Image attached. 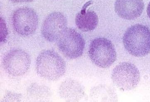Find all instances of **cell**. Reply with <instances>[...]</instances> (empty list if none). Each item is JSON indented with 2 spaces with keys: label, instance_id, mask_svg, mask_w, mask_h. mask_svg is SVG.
Here are the masks:
<instances>
[{
  "label": "cell",
  "instance_id": "6da1fadb",
  "mask_svg": "<svg viewBox=\"0 0 150 102\" xmlns=\"http://www.w3.org/2000/svg\"><path fill=\"white\" fill-rule=\"evenodd\" d=\"M124 46L129 53L142 57L150 52V30L143 25H134L126 31L123 37Z\"/></svg>",
  "mask_w": 150,
  "mask_h": 102
},
{
  "label": "cell",
  "instance_id": "8fae6325",
  "mask_svg": "<svg viewBox=\"0 0 150 102\" xmlns=\"http://www.w3.org/2000/svg\"><path fill=\"white\" fill-rule=\"evenodd\" d=\"M76 23L81 30L89 32L96 27L98 23V18L94 12L87 11L85 7L76 15Z\"/></svg>",
  "mask_w": 150,
  "mask_h": 102
},
{
  "label": "cell",
  "instance_id": "52a82bcc",
  "mask_svg": "<svg viewBox=\"0 0 150 102\" xmlns=\"http://www.w3.org/2000/svg\"><path fill=\"white\" fill-rule=\"evenodd\" d=\"M14 28L20 35L28 36L33 33L38 23V16L31 8H23L17 10L13 14Z\"/></svg>",
  "mask_w": 150,
  "mask_h": 102
},
{
  "label": "cell",
  "instance_id": "7c38bea8",
  "mask_svg": "<svg viewBox=\"0 0 150 102\" xmlns=\"http://www.w3.org/2000/svg\"><path fill=\"white\" fill-rule=\"evenodd\" d=\"M28 94L30 98L34 101H45L50 98L51 92L46 86L34 83L28 89Z\"/></svg>",
  "mask_w": 150,
  "mask_h": 102
},
{
  "label": "cell",
  "instance_id": "4fadbf2b",
  "mask_svg": "<svg viewBox=\"0 0 150 102\" xmlns=\"http://www.w3.org/2000/svg\"><path fill=\"white\" fill-rule=\"evenodd\" d=\"M21 96L19 94L13 93H9L7 94L5 96L4 101H21Z\"/></svg>",
  "mask_w": 150,
  "mask_h": 102
},
{
  "label": "cell",
  "instance_id": "7a4b0ae2",
  "mask_svg": "<svg viewBox=\"0 0 150 102\" xmlns=\"http://www.w3.org/2000/svg\"><path fill=\"white\" fill-rule=\"evenodd\" d=\"M36 68L37 73L42 77L49 80L55 81L64 75L66 64L57 53L47 50L38 56Z\"/></svg>",
  "mask_w": 150,
  "mask_h": 102
},
{
  "label": "cell",
  "instance_id": "277c9868",
  "mask_svg": "<svg viewBox=\"0 0 150 102\" xmlns=\"http://www.w3.org/2000/svg\"><path fill=\"white\" fill-rule=\"evenodd\" d=\"M114 83L123 91L133 89L140 79V74L135 65L131 63H121L114 69L112 74Z\"/></svg>",
  "mask_w": 150,
  "mask_h": 102
},
{
  "label": "cell",
  "instance_id": "9a60e30c",
  "mask_svg": "<svg viewBox=\"0 0 150 102\" xmlns=\"http://www.w3.org/2000/svg\"><path fill=\"white\" fill-rule=\"evenodd\" d=\"M147 13L148 16L150 18V2L148 5L147 9Z\"/></svg>",
  "mask_w": 150,
  "mask_h": 102
},
{
  "label": "cell",
  "instance_id": "ba28073f",
  "mask_svg": "<svg viewBox=\"0 0 150 102\" xmlns=\"http://www.w3.org/2000/svg\"><path fill=\"white\" fill-rule=\"evenodd\" d=\"M67 18L62 14L59 12L52 13L44 21L42 35L49 42L58 40L67 28Z\"/></svg>",
  "mask_w": 150,
  "mask_h": 102
},
{
  "label": "cell",
  "instance_id": "9c48e42d",
  "mask_svg": "<svg viewBox=\"0 0 150 102\" xmlns=\"http://www.w3.org/2000/svg\"><path fill=\"white\" fill-rule=\"evenodd\" d=\"M144 8L143 0H116L115 11L119 16L127 20H133L140 16Z\"/></svg>",
  "mask_w": 150,
  "mask_h": 102
},
{
  "label": "cell",
  "instance_id": "5b68a950",
  "mask_svg": "<svg viewBox=\"0 0 150 102\" xmlns=\"http://www.w3.org/2000/svg\"><path fill=\"white\" fill-rule=\"evenodd\" d=\"M85 42L82 36L74 29L67 28L59 39L58 46L63 55L70 59L82 55Z\"/></svg>",
  "mask_w": 150,
  "mask_h": 102
},
{
  "label": "cell",
  "instance_id": "5bb4252c",
  "mask_svg": "<svg viewBox=\"0 0 150 102\" xmlns=\"http://www.w3.org/2000/svg\"><path fill=\"white\" fill-rule=\"evenodd\" d=\"M14 3H18L23 2H30L33 0H10Z\"/></svg>",
  "mask_w": 150,
  "mask_h": 102
},
{
  "label": "cell",
  "instance_id": "8992f818",
  "mask_svg": "<svg viewBox=\"0 0 150 102\" xmlns=\"http://www.w3.org/2000/svg\"><path fill=\"white\" fill-rule=\"evenodd\" d=\"M4 69L11 75L18 77L24 75L30 65L29 55L23 50L14 49L6 54L3 60Z\"/></svg>",
  "mask_w": 150,
  "mask_h": 102
},
{
  "label": "cell",
  "instance_id": "30bf717a",
  "mask_svg": "<svg viewBox=\"0 0 150 102\" xmlns=\"http://www.w3.org/2000/svg\"><path fill=\"white\" fill-rule=\"evenodd\" d=\"M81 86L76 81L67 80L63 82L59 88L61 97L67 101H76L83 95Z\"/></svg>",
  "mask_w": 150,
  "mask_h": 102
},
{
  "label": "cell",
  "instance_id": "3957f363",
  "mask_svg": "<svg viewBox=\"0 0 150 102\" xmlns=\"http://www.w3.org/2000/svg\"><path fill=\"white\" fill-rule=\"evenodd\" d=\"M88 53L92 62L100 68L110 67L116 60L115 49L106 38H98L92 41Z\"/></svg>",
  "mask_w": 150,
  "mask_h": 102
}]
</instances>
